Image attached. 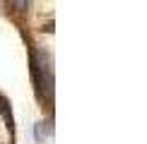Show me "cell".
I'll use <instances>...</instances> for the list:
<instances>
[{
    "instance_id": "cell-1",
    "label": "cell",
    "mask_w": 147,
    "mask_h": 144,
    "mask_svg": "<svg viewBox=\"0 0 147 144\" xmlns=\"http://www.w3.org/2000/svg\"><path fill=\"white\" fill-rule=\"evenodd\" d=\"M12 5H15L17 12H24V10H27V5H29V0H12Z\"/></svg>"
}]
</instances>
